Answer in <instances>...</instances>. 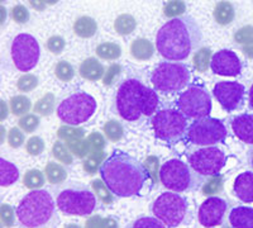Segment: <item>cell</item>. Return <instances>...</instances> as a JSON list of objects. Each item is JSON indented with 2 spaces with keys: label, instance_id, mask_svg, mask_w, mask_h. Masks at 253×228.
Here are the masks:
<instances>
[{
  "label": "cell",
  "instance_id": "62",
  "mask_svg": "<svg viewBox=\"0 0 253 228\" xmlns=\"http://www.w3.org/2000/svg\"><path fill=\"white\" fill-rule=\"evenodd\" d=\"M250 164H251V168L253 170V148L250 151Z\"/></svg>",
  "mask_w": 253,
  "mask_h": 228
},
{
  "label": "cell",
  "instance_id": "39",
  "mask_svg": "<svg viewBox=\"0 0 253 228\" xmlns=\"http://www.w3.org/2000/svg\"><path fill=\"white\" fill-rule=\"evenodd\" d=\"M185 10H186V4L184 0H170L164 5V15L171 19L184 15Z\"/></svg>",
  "mask_w": 253,
  "mask_h": 228
},
{
  "label": "cell",
  "instance_id": "46",
  "mask_svg": "<svg viewBox=\"0 0 253 228\" xmlns=\"http://www.w3.org/2000/svg\"><path fill=\"white\" fill-rule=\"evenodd\" d=\"M234 41L238 45H250L253 44V26H245L239 28L233 36Z\"/></svg>",
  "mask_w": 253,
  "mask_h": 228
},
{
  "label": "cell",
  "instance_id": "24",
  "mask_svg": "<svg viewBox=\"0 0 253 228\" xmlns=\"http://www.w3.org/2000/svg\"><path fill=\"white\" fill-rule=\"evenodd\" d=\"M236 17V10L229 1H219L214 8V19L220 26L232 23Z\"/></svg>",
  "mask_w": 253,
  "mask_h": 228
},
{
  "label": "cell",
  "instance_id": "23",
  "mask_svg": "<svg viewBox=\"0 0 253 228\" xmlns=\"http://www.w3.org/2000/svg\"><path fill=\"white\" fill-rule=\"evenodd\" d=\"M74 32L81 38H91L98 32V24L94 18L84 15L78 18L74 23Z\"/></svg>",
  "mask_w": 253,
  "mask_h": 228
},
{
  "label": "cell",
  "instance_id": "41",
  "mask_svg": "<svg viewBox=\"0 0 253 228\" xmlns=\"http://www.w3.org/2000/svg\"><path fill=\"white\" fill-rule=\"evenodd\" d=\"M126 228H166V226L156 217H139Z\"/></svg>",
  "mask_w": 253,
  "mask_h": 228
},
{
  "label": "cell",
  "instance_id": "55",
  "mask_svg": "<svg viewBox=\"0 0 253 228\" xmlns=\"http://www.w3.org/2000/svg\"><path fill=\"white\" fill-rule=\"evenodd\" d=\"M104 218H101L100 216H94L91 218L86 221L85 223V228H101V225H103Z\"/></svg>",
  "mask_w": 253,
  "mask_h": 228
},
{
  "label": "cell",
  "instance_id": "54",
  "mask_svg": "<svg viewBox=\"0 0 253 228\" xmlns=\"http://www.w3.org/2000/svg\"><path fill=\"white\" fill-rule=\"evenodd\" d=\"M158 159L156 156H148L146 159V162H144V166L148 171H150L151 176H152L153 182L157 180V175L160 178V170H158Z\"/></svg>",
  "mask_w": 253,
  "mask_h": 228
},
{
  "label": "cell",
  "instance_id": "51",
  "mask_svg": "<svg viewBox=\"0 0 253 228\" xmlns=\"http://www.w3.org/2000/svg\"><path fill=\"white\" fill-rule=\"evenodd\" d=\"M66 46V42L61 36H52L47 41V48L53 55H60L62 53L63 48Z\"/></svg>",
  "mask_w": 253,
  "mask_h": 228
},
{
  "label": "cell",
  "instance_id": "26",
  "mask_svg": "<svg viewBox=\"0 0 253 228\" xmlns=\"http://www.w3.org/2000/svg\"><path fill=\"white\" fill-rule=\"evenodd\" d=\"M44 174H46L47 182L52 185L63 184L67 179L66 169L58 162H48L46 165V168H44Z\"/></svg>",
  "mask_w": 253,
  "mask_h": 228
},
{
  "label": "cell",
  "instance_id": "59",
  "mask_svg": "<svg viewBox=\"0 0 253 228\" xmlns=\"http://www.w3.org/2000/svg\"><path fill=\"white\" fill-rule=\"evenodd\" d=\"M248 104H250L251 109H253V84L248 91Z\"/></svg>",
  "mask_w": 253,
  "mask_h": 228
},
{
  "label": "cell",
  "instance_id": "37",
  "mask_svg": "<svg viewBox=\"0 0 253 228\" xmlns=\"http://www.w3.org/2000/svg\"><path fill=\"white\" fill-rule=\"evenodd\" d=\"M104 152L103 151H99V152H90L85 160L83 162L84 170L86 171L90 175H94L96 174V171L100 169L101 164L104 162Z\"/></svg>",
  "mask_w": 253,
  "mask_h": 228
},
{
  "label": "cell",
  "instance_id": "29",
  "mask_svg": "<svg viewBox=\"0 0 253 228\" xmlns=\"http://www.w3.org/2000/svg\"><path fill=\"white\" fill-rule=\"evenodd\" d=\"M9 107H10V112L14 116H26L32 108V101L28 96L26 95H15L10 98L9 100Z\"/></svg>",
  "mask_w": 253,
  "mask_h": 228
},
{
  "label": "cell",
  "instance_id": "1",
  "mask_svg": "<svg viewBox=\"0 0 253 228\" xmlns=\"http://www.w3.org/2000/svg\"><path fill=\"white\" fill-rule=\"evenodd\" d=\"M99 174L110 191L119 198L143 196L155 184L146 166L122 150H114L104 160Z\"/></svg>",
  "mask_w": 253,
  "mask_h": 228
},
{
  "label": "cell",
  "instance_id": "7",
  "mask_svg": "<svg viewBox=\"0 0 253 228\" xmlns=\"http://www.w3.org/2000/svg\"><path fill=\"white\" fill-rule=\"evenodd\" d=\"M152 213L167 228H176L187 222L189 203L176 191H165L153 202Z\"/></svg>",
  "mask_w": 253,
  "mask_h": 228
},
{
  "label": "cell",
  "instance_id": "16",
  "mask_svg": "<svg viewBox=\"0 0 253 228\" xmlns=\"http://www.w3.org/2000/svg\"><path fill=\"white\" fill-rule=\"evenodd\" d=\"M228 211V203L219 196H209L199 208V222L203 227L213 228L223 225Z\"/></svg>",
  "mask_w": 253,
  "mask_h": 228
},
{
  "label": "cell",
  "instance_id": "45",
  "mask_svg": "<svg viewBox=\"0 0 253 228\" xmlns=\"http://www.w3.org/2000/svg\"><path fill=\"white\" fill-rule=\"evenodd\" d=\"M158 101H160V99H158L157 92L153 89H151V88H148L147 89L146 105H144V117L155 116L158 107Z\"/></svg>",
  "mask_w": 253,
  "mask_h": 228
},
{
  "label": "cell",
  "instance_id": "3",
  "mask_svg": "<svg viewBox=\"0 0 253 228\" xmlns=\"http://www.w3.org/2000/svg\"><path fill=\"white\" fill-rule=\"evenodd\" d=\"M57 203L49 190L36 189L22 198L17 207L18 228H57Z\"/></svg>",
  "mask_w": 253,
  "mask_h": 228
},
{
  "label": "cell",
  "instance_id": "20",
  "mask_svg": "<svg viewBox=\"0 0 253 228\" xmlns=\"http://www.w3.org/2000/svg\"><path fill=\"white\" fill-rule=\"evenodd\" d=\"M79 74L85 80L96 81L104 78L105 69L100 61H98L95 57H89L81 62L80 67H79Z\"/></svg>",
  "mask_w": 253,
  "mask_h": 228
},
{
  "label": "cell",
  "instance_id": "61",
  "mask_svg": "<svg viewBox=\"0 0 253 228\" xmlns=\"http://www.w3.org/2000/svg\"><path fill=\"white\" fill-rule=\"evenodd\" d=\"M57 1H58V0H44V3H46L47 5H55Z\"/></svg>",
  "mask_w": 253,
  "mask_h": 228
},
{
  "label": "cell",
  "instance_id": "12",
  "mask_svg": "<svg viewBox=\"0 0 253 228\" xmlns=\"http://www.w3.org/2000/svg\"><path fill=\"white\" fill-rule=\"evenodd\" d=\"M227 138V128L224 123L216 118L205 117L195 119L189 126L187 139L196 146H214Z\"/></svg>",
  "mask_w": 253,
  "mask_h": 228
},
{
  "label": "cell",
  "instance_id": "22",
  "mask_svg": "<svg viewBox=\"0 0 253 228\" xmlns=\"http://www.w3.org/2000/svg\"><path fill=\"white\" fill-rule=\"evenodd\" d=\"M155 53V46L147 38H135L130 45V55L138 61L150 60Z\"/></svg>",
  "mask_w": 253,
  "mask_h": 228
},
{
  "label": "cell",
  "instance_id": "57",
  "mask_svg": "<svg viewBox=\"0 0 253 228\" xmlns=\"http://www.w3.org/2000/svg\"><path fill=\"white\" fill-rule=\"evenodd\" d=\"M28 1L31 3L32 8H35L36 10H43L47 5L44 0H28Z\"/></svg>",
  "mask_w": 253,
  "mask_h": 228
},
{
  "label": "cell",
  "instance_id": "60",
  "mask_svg": "<svg viewBox=\"0 0 253 228\" xmlns=\"http://www.w3.org/2000/svg\"><path fill=\"white\" fill-rule=\"evenodd\" d=\"M1 107H3V113H1V119L6 118V116H8V110H6V108L4 109V103L3 100H1Z\"/></svg>",
  "mask_w": 253,
  "mask_h": 228
},
{
  "label": "cell",
  "instance_id": "13",
  "mask_svg": "<svg viewBox=\"0 0 253 228\" xmlns=\"http://www.w3.org/2000/svg\"><path fill=\"white\" fill-rule=\"evenodd\" d=\"M10 55L15 67L19 71H31L40 61V44L32 35L20 33L13 40Z\"/></svg>",
  "mask_w": 253,
  "mask_h": 228
},
{
  "label": "cell",
  "instance_id": "44",
  "mask_svg": "<svg viewBox=\"0 0 253 228\" xmlns=\"http://www.w3.org/2000/svg\"><path fill=\"white\" fill-rule=\"evenodd\" d=\"M38 87V78L33 74H24L17 81V88L19 91L29 92Z\"/></svg>",
  "mask_w": 253,
  "mask_h": 228
},
{
  "label": "cell",
  "instance_id": "10",
  "mask_svg": "<svg viewBox=\"0 0 253 228\" xmlns=\"http://www.w3.org/2000/svg\"><path fill=\"white\" fill-rule=\"evenodd\" d=\"M96 112V100L85 91L74 92L58 104L56 113L63 123L80 126L89 121Z\"/></svg>",
  "mask_w": 253,
  "mask_h": 228
},
{
  "label": "cell",
  "instance_id": "43",
  "mask_svg": "<svg viewBox=\"0 0 253 228\" xmlns=\"http://www.w3.org/2000/svg\"><path fill=\"white\" fill-rule=\"evenodd\" d=\"M40 117L37 114H26V116H22V118L18 122V126L23 132L26 133H33L40 126Z\"/></svg>",
  "mask_w": 253,
  "mask_h": 228
},
{
  "label": "cell",
  "instance_id": "52",
  "mask_svg": "<svg viewBox=\"0 0 253 228\" xmlns=\"http://www.w3.org/2000/svg\"><path fill=\"white\" fill-rule=\"evenodd\" d=\"M15 212L14 209L8 204H1V223H3L4 227L10 228L14 226L15 223Z\"/></svg>",
  "mask_w": 253,
  "mask_h": 228
},
{
  "label": "cell",
  "instance_id": "48",
  "mask_svg": "<svg viewBox=\"0 0 253 228\" xmlns=\"http://www.w3.org/2000/svg\"><path fill=\"white\" fill-rule=\"evenodd\" d=\"M26 150L31 156H38L44 150L43 139L38 136L31 137L26 143Z\"/></svg>",
  "mask_w": 253,
  "mask_h": 228
},
{
  "label": "cell",
  "instance_id": "15",
  "mask_svg": "<svg viewBox=\"0 0 253 228\" xmlns=\"http://www.w3.org/2000/svg\"><path fill=\"white\" fill-rule=\"evenodd\" d=\"M213 95L225 112H234L245 105L246 88L238 81H219L214 85Z\"/></svg>",
  "mask_w": 253,
  "mask_h": 228
},
{
  "label": "cell",
  "instance_id": "9",
  "mask_svg": "<svg viewBox=\"0 0 253 228\" xmlns=\"http://www.w3.org/2000/svg\"><path fill=\"white\" fill-rule=\"evenodd\" d=\"M155 137L167 143H177L187 138V118L177 109H161L152 117Z\"/></svg>",
  "mask_w": 253,
  "mask_h": 228
},
{
  "label": "cell",
  "instance_id": "40",
  "mask_svg": "<svg viewBox=\"0 0 253 228\" xmlns=\"http://www.w3.org/2000/svg\"><path fill=\"white\" fill-rule=\"evenodd\" d=\"M66 144L72 155L78 157V159H85L90 153L89 143H87L86 139L81 138L74 139V141H67Z\"/></svg>",
  "mask_w": 253,
  "mask_h": 228
},
{
  "label": "cell",
  "instance_id": "36",
  "mask_svg": "<svg viewBox=\"0 0 253 228\" xmlns=\"http://www.w3.org/2000/svg\"><path fill=\"white\" fill-rule=\"evenodd\" d=\"M91 188L94 193L96 194L99 199L104 203V204H112L114 202V194L110 191L107 184L103 182V179H94L91 182Z\"/></svg>",
  "mask_w": 253,
  "mask_h": 228
},
{
  "label": "cell",
  "instance_id": "17",
  "mask_svg": "<svg viewBox=\"0 0 253 228\" xmlns=\"http://www.w3.org/2000/svg\"><path fill=\"white\" fill-rule=\"evenodd\" d=\"M210 69L215 75L236 78L242 71V61L234 51L220 49L211 57Z\"/></svg>",
  "mask_w": 253,
  "mask_h": 228
},
{
  "label": "cell",
  "instance_id": "64",
  "mask_svg": "<svg viewBox=\"0 0 253 228\" xmlns=\"http://www.w3.org/2000/svg\"><path fill=\"white\" fill-rule=\"evenodd\" d=\"M221 228H230V227H221Z\"/></svg>",
  "mask_w": 253,
  "mask_h": 228
},
{
  "label": "cell",
  "instance_id": "11",
  "mask_svg": "<svg viewBox=\"0 0 253 228\" xmlns=\"http://www.w3.org/2000/svg\"><path fill=\"white\" fill-rule=\"evenodd\" d=\"M176 107L189 119H200L209 117L213 109L211 96L202 85H190L178 95Z\"/></svg>",
  "mask_w": 253,
  "mask_h": 228
},
{
  "label": "cell",
  "instance_id": "21",
  "mask_svg": "<svg viewBox=\"0 0 253 228\" xmlns=\"http://www.w3.org/2000/svg\"><path fill=\"white\" fill-rule=\"evenodd\" d=\"M229 223L233 228H253V208L236 207L229 213Z\"/></svg>",
  "mask_w": 253,
  "mask_h": 228
},
{
  "label": "cell",
  "instance_id": "35",
  "mask_svg": "<svg viewBox=\"0 0 253 228\" xmlns=\"http://www.w3.org/2000/svg\"><path fill=\"white\" fill-rule=\"evenodd\" d=\"M57 136L61 141H74V139H81L85 137V130L79 128L78 126H70L65 124L61 126L57 131Z\"/></svg>",
  "mask_w": 253,
  "mask_h": 228
},
{
  "label": "cell",
  "instance_id": "32",
  "mask_svg": "<svg viewBox=\"0 0 253 228\" xmlns=\"http://www.w3.org/2000/svg\"><path fill=\"white\" fill-rule=\"evenodd\" d=\"M46 182L44 179V174L38 169H32L28 170L23 176V184L26 188L31 189V190H36V189H41Z\"/></svg>",
  "mask_w": 253,
  "mask_h": 228
},
{
  "label": "cell",
  "instance_id": "56",
  "mask_svg": "<svg viewBox=\"0 0 253 228\" xmlns=\"http://www.w3.org/2000/svg\"><path fill=\"white\" fill-rule=\"evenodd\" d=\"M101 228H118V222L114 218H104Z\"/></svg>",
  "mask_w": 253,
  "mask_h": 228
},
{
  "label": "cell",
  "instance_id": "14",
  "mask_svg": "<svg viewBox=\"0 0 253 228\" xmlns=\"http://www.w3.org/2000/svg\"><path fill=\"white\" fill-rule=\"evenodd\" d=\"M187 161L194 170L208 178L220 173L225 166L227 156L224 151L216 146H205L190 153Z\"/></svg>",
  "mask_w": 253,
  "mask_h": 228
},
{
  "label": "cell",
  "instance_id": "18",
  "mask_svg": "<svg viewBox=\"0 0 253 228\" xmlns=\"http://www.w3.org/2000/svg\"><path fill=\"white\" fill-rule=\"evenodd\" d=\"M230 127L242 142L253 144V114L242 113L230 119Z\"/></svg>",
  "mask_w": 253,
  "mask_h": 228
},
{
  "label": "cell",
  "instance_id": "47",
  "mask_svg": "<svg viewBox=\"0 0 253 228\" xmlns=\"http://www.w3.org/2000/svg\"><path fill=\"white\" fill-rule=\"evenodd\" d=\"M87 143H89L90 152H99V151H103L107 141L104 138V136L99 132H92L90 133L86 138Z\"/></svg>",
  "mask_w": 253,
  "mask_h": 228
},
{
  "label": "cell",
  "instance_id": "34",
  "mask_svg": "<svg viewBox=\"0 0 253 228\" xmlns=\"http://www.w3.org/2000/svg\"><path fill=\"white\" fill-rule=\"evenodd\" d=\"M52 155L58 162H62L65 165H71L74 162V155L69 150L66 143H63L61 139L56 141L52 146Z\"/></svg>",
  "mask_w": 253,
  "mask_h": 228
},
{
  "label": "cell",
  "instance_id": "8",
  "mask_svg": "<svg viewBox=\"0 0 253 228\" xmlns=\"http://www.w3.org/2000/svg\"><path fill=\"white\" fill-rule=\"evenodd\" d=\"M191 72L182 62L165 61L158 64L151 74V83L157 91H181L190 84Z\"/></svg>",
  "mask_w": 253,
  "mask_h": 228
},
{
  "label": "cell",
  "instance_id": "31",
  "mask_svg": "<svg viewBox=\"0 0 253 228\" xmlns=\"http://www.w3.org/2000/svg\"><path fill=\"white\" fill-rule=\"evenodd\" d=\"M55 95L52 92H47L35 104V112L36 114L42 117H48L51 116L53 110H55Z\"/></svg>",
  "mask_w": 253,
  "mask_h": 228
},
{
  "label": "cell",
  "instance_id": "49",
  "mask_svg": "<svg viewBox=\"0 0 253 228\" xmlns=\"http://www.w3.org/2000/svg\"><path fill=\"white\" fill-rule=\"evenodd\" d=\"M26 137H24L23 131L18 127H13L8 133V143L12 148H19L24 144Z\"/></svg>",
  "mask_w": 253,
  "mask_h": 228
},
{
  "label": "cell",
  "instance_id": "58",
  "mask_svg": "<svg viewBox=\"0 0 253 228\" xmlns=\"http://www.w3.org/2000/svg\"><path fill=\"white\" fill-rule=\"evenodd\" d=\"M242 52H243V55H245L247 58L253 60V44L243 46V48H242Z\"/></svg>",
  "mask_w": 253,
  "mask_h": 228
},
{
  "label": "cell",
  "instance_id": "2",
  "mask_svg": "<svg viewBox=\"0 0 253 228\" xmlns=\"http://www.w3.org/2000/svg\"><path fill=\"white\" fill-rule=\"evenodd\" d=\"M203 32L191 15L172 18L160 28L156 36L158 53L169 61H184L200 47Z\"/></svg>",
  "mask_w": 253,
  "mask_h": 228
},
{
  "label": "cell",
  "instance_id": "5",
  "mask_svg": "<svg viewBox=\"0 0 253 228\" xmlns=\"http://www.w3.org/2000/svg\"><path fill=\"white\" fill-rule=\"evenodd\" d=\"M207 176L199 174L191 165L172 159L165 162L160 169V182L167 190L176 193H189L202 188Z\"/></svg>",
  "mask_w": 253,
  "mask_h": 228
},
{
  "label": "cell",
  "instance_id": "42",
  "mask_svg": "<svg viewBox=\"0 0 253 228\" xmlns=\"http://www.w3.org/2000/svg\"><path fill=\"white\" fill-rule=\"evenodd\" d=\"M55 74L61 81H71L75 76V69L67 61H58L55 67Z\"/></svg>",
  "mask_w": 253,
  "mask_h": 228
},
{
  "label": "cell",
  "instance_id": "28",
  "mask_svg": "<svg viewBox=\"0 0 253 228\" xmlns=\"http://www.w3.org/2000/svg\"><path fill=\"white\" fill-rule=\"evenodd\" d=\"M137 27V20L130 14H121L114 22L115 32L121 36H128L133 33Z\"/></svg>",
  "mask_w": 253,
  "mask_h": 228
},
{
  "label": "cell",
  "instance_id": "6",
  "mask_svg": "<svg viewBox=\"0 0 253 228\" xmlns=\"http://www.w3.org/2000/svg\"><path fill=\"white\" fill-rule=\"evenodd\" d=\"M147 89L138 79H126L119 85L114 104L117 113L124 121L137 122L143 118Z\"/></svg>",
  "mask_w": 253,
  "mask_h": 228
},
{
  "label": "cell",
  "instance_id": "63",
  "mask_svg": "<svg viewBox=\"0 0 253 228\" xmlns=\"http://www.w3.org/2000/svg\"><path fill=\"white\" fill-rule=\"evenodd\" d=\"M63 228H81L79 225H74V223H70V225H66Z\"/></svg>",
  "mask_w": 253,
  "mask_h": 228
},
{
  "label": "cell",
  "instance_id": "50",
  "mask_svg": "<svg viewBox=\"0 0 253 228\" xmlns=\"http://www.w3.org/2000/svg\"><path fill=\"white\" fill-rule=\"evenodd\" d=\"M122 74V66L119 64H112L107 69L105 74H104L103 78V84L105 87H110L115 83V80L119 78V75Z\"/></svg>",
  "mask_w": 253,
  "mask_h": 228
},
{
  "label": "cell",
  "instance_id": "27",
  "mask_svg": "<svg viewBox=\"0 0 253 228\" xmlns=\"http://www.w3.org/2000/svg\"><path fill=\"white\" fill-rule=\"evenodd\" d=\"M95 52L101 60L110 61L121 57L122 48L118 44H114V42H104V44H100L96 47Z\"/></svg>",
  "mask_w": 253,
  "mask_h": 228
},
{
  "label": "cell",
  "instance_id": "38",
  "mask_svg": "<svg viewBox=\"0 0 253 228\" xmlns=\"http://www.w3.org/2000/svg\"><path fill=\"white\" fill-rule=\"evenodd\" d=\"M103 132L107 137V139H109L110 142H118L123 138L124 136V128L119 122L114 121H108L107 123L104 124Z\"/></svg>",
  "mask_w": 253,
  "mask_h": 228
},
{
  "label": "cell",
  "instance_id": "53",
  "mask_svg": "<svg viewBox=\"0 0 253 228\" xmlns=\"http://www.w3.org/2000/svg\"><path fill=\"white\" fill-rule=\"evenodd\" d=\"M12 18L15 23H19V24L27 23V22L29 20L28 9H27L24 5L18 4V5H15L14 8L12 9Z\"/></svg>",
  "mask_w": 253,
  "mask_h": 228
},
{
  "label": "cell",
  "instance_id": "30",
  "mask_svg": "<svg viewBox=\"0 0 253 228\" xmlns=\"http://www.w3.org/2000/svg\"><path fill=\"white\" fill-rule=\"evenodd\" d=\"M211 49L208 47H202L195 52L193 57V65L195 67L196 71L205 72L210 67V62H211Z\"/></svg>",
  "mask_w": 253,
  "mask_h": 228
},
{
  "label": "cell",
  "instance_id": "33",
  "mask_svg": "<svg viewBox=\"0 0 253 228\" xmlns=\"http://www.w3.org/2000/svg\"><path fill=\"white\" fill-rule=\"evenodd\" d=\"M223 188H224V180H223L220 174H218V175L209 176L208 179H205L204 184L202 186V191L204 195L211 196L220 193Z\"/></svg>",
  "mask_w": 253,
  "mask_h": 228
},
{
  "label": "cell",
  "instance_id": "19",
  "mask_svg": "<svg viewBox=\"0 0 253 228\" xmlns=\"http://www.w3.org/2000/svg\"><path fill=\"white\" fill-rule=\"evenodd\" d=\"M233 191L242 202L253 203V173L245 171L239 174L234 180Z\"/></svg>",
  "mask_w": 253,
  "mask_h": 228
},
{
  "label": "cell",
  "instance_id": "4",
  "mask_svg": "<svg viewBox=\"0 0 253 228\" xmlns=\"http://www.w3.org/2000/svg\"><path fill=\"white\" fill-rule=\"evenodd\" d=\"M57 208L66 216H91L98 209L95 193L83 182H67L53 190Z\"/></svg>",
  "mask_w": 253,
  "mask_h": 228
},
{
  "label": "cell",
  "instance_id": "25",
  "mask_svg": "<svg viewBox=\"0 0 253 228\" xmlns=\"http://www.w3.org/2000/svg\"><path fill=\"white\" fill-rule=\"evenodd\" d=\"M19 179V170L12 162L6 160H0V185L1 186H9L14 184Z\"/></svg>",
  "mask_w": 253,
  "mask_h": 228
}]
</instances>
